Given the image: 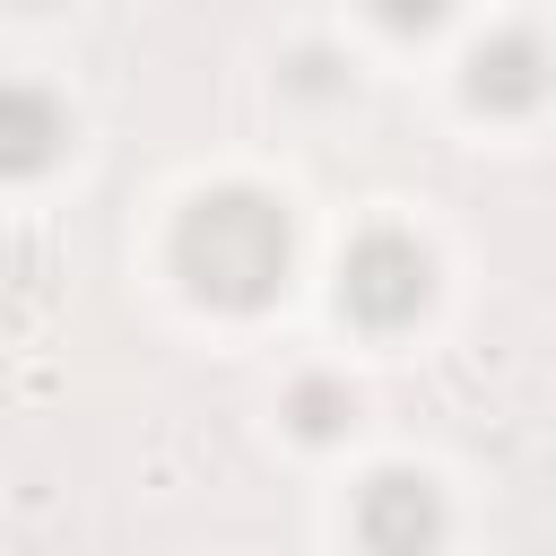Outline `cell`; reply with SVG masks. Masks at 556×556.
<instances>
[{
    "mask_svg": "<svg viewBox=\"0 0 556 556\" xmlns=\"http://www.w3.org/2000/svg\"><path fill=\"white\" fill-rule=\"evenodd\" d=\"M426 295H434V261H426L417 235L365 226V235L339 252V304H348V321H365V330H408V321L426 313Z\"/></svg>",
    "mask_w": 556,
    "mask_h": 556,
    "instance_id": "2",
    "label": "cell"
},
{
    "mask_svg": "<svg viewBox=\"0 0 556 556\" xmlns=\"http://www.w3.org/2000/svg\"><path fill=\"white\" fill-rule=\"evenodd\" d=\"M356 539L365 556H426L443 539V486L426 469H374L356 486Z\"/></svg>",
    "mask_w": 556,
    "mask_h": 556,
    "instance_id": "3",
    "label": "cell"
},
{
    "mask_svg": "<svg viewBox=\"0 0 556 556\" xmlns=\"http://www.w3.org/2000/svg\"><path fill=\"white\" fill-rule=\"evenodd\" d=\"M70 148V113L35 78H0V174H43Z\"/></svg>",
    "mask_w": 556,
    "mask_h": 556,
    "instance_id": "5",
    "label": "cell"
},
{
    "mask_svg": "<svg viewBox=\"0 0 556 556\" xmlns=\"http://www.w3.org/2000/svg\"><path fill=\"white\" fill-rule=\"evenodd\" d=\"M287 417H295V434H304V443H330V434H348V426H356V391H348L339 374H304V382L287 391Z\"/></svg>",
    "mask_w": 556,
    "mask_h": 556,
    "instance_id": "6",
    "label": "cell"
},
{
    "mask_svg": "<svg viewBox=\"0 0 556 556\" xmlns=\"http://www.w3.org/2000/svg\"><path fill=\"white\" fill-rule=\"evenodd\" d=\"M295 226L261 182H217L174 217V278L217 313H261L287 287Z\"/></svg>",
    "mask_w": 556,
    "mask_h": 556,
    "instance_id": "1",
    "label": "cell"
},
{
    "mask_svg": "<svg viewBox=\"0 0 556 556\" xmlns=\"http://www.w3.org/2000/svg\"><path fill=\"white\" fill-rule=\"evenodd\" d=\"M460 87H469V104H486V113H530V104L556 87V52L539 43V26H495V35H478Z\"/></svg>",
    "mask_w": 556,
    "mask_h": 556,
    "instance_id": "4",
    "label": "cell"
}]
</instances>
